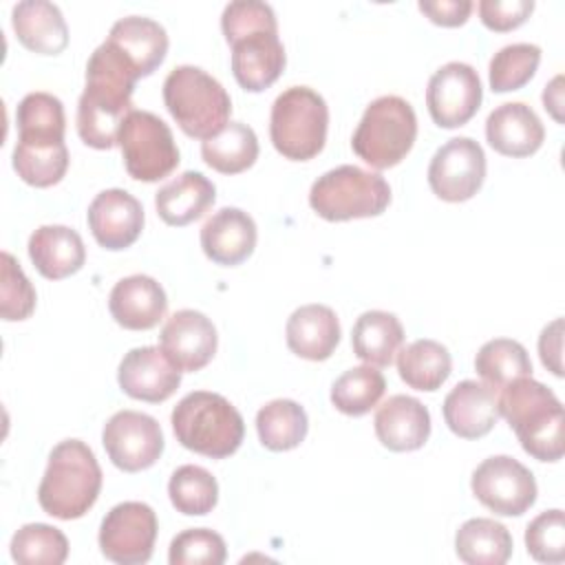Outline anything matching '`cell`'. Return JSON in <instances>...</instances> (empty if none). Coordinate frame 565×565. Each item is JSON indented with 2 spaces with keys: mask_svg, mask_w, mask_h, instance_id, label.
Returning <instances> with one entry per match:
<instances>
[{
  "mask_svg": "<svg viewBox=\"0 0 565 565\" xmlns=\"http://www.w3.org/2000/svg\"><path fill=\"white\" fill-rule=\"evenodd\" d=\"M137 71L108 44L102 42L86 64V86L77 102L79 139L97 150L117 143L119 128L132 108Z\"/></svg>",
  "mask_w": 565,
  "mask_h": 565,
  "instance_id": "6da1fadb",
  "label": "cell"
},
{
  "mask_svg": "<svg viewBox=\"0 0 565 565\" xmlns=\"http://www.w3.org/2000/svg\"><path fill=\"white\" fill-rule=\"evenodd\" d=\"M499 415L505 417L523 450L539 461H558L563 457V404L545 384L516 377L499 395Z\"/></svg>",
  "mask_w": 565,
  "mask_h": 565,
  "instance_id": "7a4b0ae2",
  "label": "cell"
},
{
  "mask_svg": "<svg viewBox=\"0 0 565 565\" xmlns=\"http://www.w3.org/2000/svg\"><path fill=\"white\" fill-rule=\"evenodd\" d=\"M99 490L102 468L95 452L82 439H64L49 455L38 503L46 514L71 521L95 505Z\"/></svg>",
  "mask_w": 565,
  "mask_h": 565,
  "instance_id": "3957f363",
  "label": "cell"
},
{
  "mask_svg": "<svg viewBox=\"0 0 565 565\" xmlns=\"http://www.w3.org/2000/svg\"><path fill=\"white\" fill-rule=\"evenodd\" d=\"M170 424L177 441L199 455L223 459L234 455L245 437L241 413L218 393H188L172 411Z\"/></svg>",
  "mask_w": 565,
  "mask_h": 565,
  "instance_id": "277c9868",
  "label": "cell"
},
{
  "mask_svg": "<svg viewBox=\"0 0 565 565\" xmlns=\"http://www.w3.org/2000/svg\"><path fill=\"white\" fill-rule=\"evenodd\" d=\"M163 104L188 137L210 139L230 124L232 99L223 84L199 66H177L163 82Z\"/></svg>",
  "mask_w": 565,
  "mask_h": 565,
  "instance_id": "5b68a950",
  "label": "cell"
},
{
  "mask_svg": "<svg viewBox=\"0 0 565 565\" xmlns=\"http://www.w3.org/2000/svg\"><path fill=\"white\" fill-rule=\"evenodd\" d=\"M417 139V117L413 106L397 95H382L373 99L353 137V152L375 170L397 166Z\"/></svg>",
  "mask_w": 565,
  "mask_h": 565,
  "instance_id": "8992f818",
  "label": "cell"
},
{
  "mask_svg": "<svg viewBox=\"0 0 565 565\" xmlns=\"http://www.w3.org/2000/svg\"><path fill=\"white\" fill-rule=\"evenodd\" d=\"M327 128V102L309 86H289L271 104L269 137L285 159H313L324 148Z\"/></svg>",
  "mask_w": 565,
  "mask_h": 565,
  "instance_id": "52a82bcc",
  "label": "cell"
},
{
  "mask_svg": "<svg viewBox=\"0 0 565 565\" xmlns=\"http://www.w3.org/2000/svg\"><path fill=\"white\" fill-rule=\"evenodd\" d=\"M391 203V185L377 172L338 166L318 177L309 190L311 210L324 221L380 216Z\"/></svg>",
  "mask_w": 565,
  "mask_h": 565,
  "instance_id": "ba28073f",
  "label": "cell"
},
{
  "mask_svg": "<svg viewBox=\"0 0 565 565\" xmlns=\"http://www.w3.org/2000/svg\"><path fill=\"white\" fill-rule=\"evenodd\" d=\"M117 143L126 172L137 181L154 183L181 161L170 126L150 110H130L119 128Z\"/></svg>",
  "mask_w": 565,
  "mask_h": 565,
  "instance_id": "9c48e42d",
  "label": "cell"
},
{
  "mask_svg": "<svg viewBox=\"0 0 565 565\" xmlns=\"http://www.w3.org/2000/svg\"><path fill=\"white\" fill-rule=\"evenodd\" d=\"M479 503L501 516H521L536 501V479L521 461L510 455L483 459L470 479Z\"/></svg>",
  "mask_w": 565,
  "mask_h": 565,
  "instance_id": "30bf717a",
  "label": "cell"
},
{
  "mask_svg": "<svg viewBox=\"0 0 565 565\" xmlns=\"http://www.w3.org/2000/svg\"><path fill=\"white\" fill-rule=\"evenodd\" d=\"M157 541V514L148 503L124 501L99 525V550L117 565L148 563Z\"/></svg>",
  "mask_w": 565,
  "mask_h": 565,
  "instance_id": "8fae6325",
  "label": "cell"
},
{
  "mask_svg": "<svg viewBox=\"0 0 565 565\" xmlns=\"http://www.w3.org/2000/svg\"><path fill=\"white\" fill-rule=\"evenodd\" d=\"M486 179L483 148L470 137H452L439 146L428 163V185L441 201L472 199Z\"/></svg>",
  "mask_w": 565,
  "mask_h": 565,
  "instance_id": "7c38bea8",
  "label": "cell"
},
{
  "mask_svg": "<svg viewBox=\"0 0 565 565\" xmlns=\"http://www.w3.org/2000/svg\"><path fill=\"white\" fill-rule=\"evenodd\" d=\"M108 459L124 472L150 468L163 452V433L152 415L139 411L115 413L102 430Z\"/></svg>",
  "mask_w": 565,
  "mask_h": 565,
  "instance_id": "4fadbf2b",
  "label": "cell"
},
{
  "mask_svg": "<svg viewBox=\"0 0 565 565\" xmlns=\"http://www.w3.org/2000/svg\"><path fill=\"white\" fill-rule=\"evenodd\" d=\"M481 99V79L466 62H448L428 79L426 106L439 128H459L468 124L477 115Z\"/></svg>",
  "mask_w": 565,
  "mask_h": 565,
  "instance_id": "5bb4252c",
  "label": "cell"
},
{
  "mask_svg": "<svg viewBox=\"0 0 565 565\" xmlns=\"http://www.w3.org/2000/svg\"><path fill=\"white\" fill-rule=\"evenodd\" d=\"M159 347L179 371L194 373L203 369L216 353V327L201 311H174L159 333Z\"/></svg>",
  "mask_w": 565,
  "mask_h": 565,
  "instance_id": "9a60e30c",
  "label": "cell"
},
{
  "mask_svg": "<svg viewBox=\"0 0 565 565\" xmlns=\"http://www.w3.org/2000/svg\"><path fill=\"white\" fill-rule=\"evenodd\" d=\"M86 218L93 238L110 252L130 247L143 230L141 203L121 188L102 190L90 201Z\"/></svg>",
  "mask_w": 565,
  "mask_h": 565,
  "instance_id": "2e32d148",
  "label": "cell"
},
{
  "mask_svg": "<svg viewBox=\"0 0 565 565\" xmlns=\"http://www.w3.org/2000/svg\"><path fill=\"white\" fill-rule=\"evenodd\" d=\"M121 391L141 402H166L181 384V371L166 358L161 347L130 349L117 369Z\"/></svg>",
  "mask_w": 565,
  "mask_h": 565,
  "instance_id": "e0dca14e",
  "label": "cell"
},
{
  "mask_svg": "<svg viewBox=\"0 0 565 565\" xmlns=\"http://www.w3.org/2000/svg\"><path fill=\"white\" fill-rule=\"evenodd\" d=\"M232 73L241 88L260 93L269 88L285 68V46L278 31H252L232 44Z\"/></svg>",
  "mask_w": 565,
  "mask_h": 565,
  "instance_id": "ac0fdd59",
  "label": "cell"
},
{
  "mask_svg": "<svg viewBox=\"0 0 565 565\" xmlns=\"http://www.w3.org/2000/svg\"><path fill=\"white\" fill-rule=\"evenodd\" d=\"M108 309L119 327L130 331H148L166 316L168 298L154 278L132 274L115 282L108 296Z\"/></svg>",
  "mask_w": 565,
  "mask_h": 565,
  "instance_id": "d6986e66",
  "label": "cell"
},
{
  "mask_svg": "<svg viewBox=\"0 0 565 565\" xmlns=\"http://www.w3.org/2000/svg\"><path fill=\"white\" fill-rule=\"evenodd\" d=\"M497 391L486 382L463 380L444 399V422L461 439L488 435L499 419Z\"/></svg>",
  "mask_w": 565,
  "mask_h": 565,
  "instance_id": "ffe728a7",
  "label": "cell"
},
{
  "mask_svg": "<svg viewBox=\"0 0 565 565\" xmlns=\"http://www.w3.org/2000/svg\"><path fill=\"white\" fill-rule=\"evenodd\" d=\"M256 223L238 207H221L201 227L203 254L223 267L247 260L256 247Z\"/></svg>",
  "mask_w": 565,
  "mask_h": 565,
  "instance_id": "44dd1931",
  "label": "cell"
},
{
  "mask_svg": "<svg viewBox=\"0 0 565 565\" xmlns=\"http://www.w3.org/2000/svg\"><path fill=\"white\" fill-rule=\"evenodd\" d=\"M375 435L393 452L422 448L430 437V413L411 395H393L375 411Z\"/></svg>",
  "mask_w": 565,
  "mask_h": 565,
  "instance_id": "7402d4cb",
  "label": "cell"
},
{
  "mask_svg": "<svg viewBox=\"0 0 565 565\" xmlns=\"http://www.w3.org/2000/svg\"><path fill=\"white\" fill-rule=\"evenodd\" d=\"M106 42L137 71L139 77L152 75L168 53V33L166 29L143 15H128L117 20Z\"/></svg>",
  "mask_w": 565,
  "mask_h": 565,
  "instance_id": "603a6c76",
  "label": "cell"
},
{
  "mask_svg": "<svg viewBox=\"0 0 565 565\" xmlns=\"http://www.w3.org/2000/svg\"><path fill=\"white\" fill-rule=\"evenodd\" d=\"M486 139L499 154L521 159L534 154L541 148L545 128L527 104L508 102L488 115Z\"/></svg>",
  "mask_w": 565,
  "mask_h": 565,
  "instance_id": "cb8c5ba5",
  "label": "cell"
},
{
  "mask_svg": "<svg viewBox=\"0 0 565 565\" xmlns=\"http://www.w3.org/2000/svg\"><path fill=\"white\" fill-rule=\"evenodd\" d=\"M287 347L298 358L322 362L331 358L340 342V322L327 305H302L298 307L285 327Z\"/></svg>",
  "mask_w": 565,
  "mask_h": 565,
  "instance_id": "d4e9b609",
  "label": "cell"
},
{
  "mask_svg": "<svg viewBox=\"0 0 565 565\" xmlns=\"http://www.w3.org/2000/svg\"><path fill=\"white\" fill-rule=\"evenodd\" d=\"M11 24L22 46L38 55H57L68 46V26L57 4L22 0L11 9Z\"/></svg>",
  "mask_w": 565,
  "mask_h": 565,
  "instance_id": "484cf974",
  "label": "cell"
},
{
  "mask_svg": "<svg viewBox=\"0 0 565 565\" xmlns=\"http://www.w3.org/2000/svg\"><path fill=\"white\" fill-rule=\"evenodd\" d=\"M29 258L49 280H62L82 269L86 247L82 236L66 225H42L29 236Z\"/></svg>",
  "mask_w": 565,
  "mask_h": 565,
  "instance_id": "4316f807",
  "label": "cell"
},
{
  "mask_svg": "<svg viewBox=\"0 0 565 565\" xmlns=\"http://www.w3.org/2000/svg\"><path fill=\"white\" fill-rule=\"evenodd\" d=\"M216 201L214 183L201 172L185 170L154 194V207L163 223L183 227L199 221Z\"/></svg>",
  "mask_w": 565,
  "mask_h": 565,
  "instance_id": "83f0119b",
  "label": "cell"
},
{
  "mask_svg": "<svg viewBox=\"0 0 565 565\" xmlns=\"http://www.w3.org/2000/svg\"><path fill=\"white\" fill-rule=\"evenodd\" d=\"M404 342V327L395 313L364 311L351 331L353 353L371 366H388Z\"/></svg>",
  "mask_w": 565,
  "mask_h": 565,
  "instance_id": "f1b7e54d",
  "label": "cell"
},
{
  "mask_svg": "<svg viewBox=\"0 0 565 565\" xmlns=\"http://www.w3.org/2000/svg\"><path fill=\"white\" fill-rule=\"evenodd\" d=\"M455 552L468 565H503L512 556V534L494 519H468L455 534Z\"/></svg>",
  "mask_w": 565,
  "mask_h": 565,
  "instance_id": "f546056e",
  "label": "cell"
},
{
  "mask_svg": "<svg viewBox=\"0 0 565 565\" xmlns=\"http://www.w3.org/2000/svg\"><path fill=\"white\" fill-rule=\"evenodd\" d=\"M452 371L448 349L437 340H415L397 353V373L415 391H437Z\"/></svg>",
  "mask_w": 565,
  "mask_h": 565,
  "instance_id": "4dcf8cb0",
  "label": "cell"
},
{
  "mask_svg": "<svg viewBox=\"0 0 565 565\" xmlns=\"http://www.w3.org/2000/svg\"><path fill=\"white\" fill-rule=\"evenodd\" d=\"M203 161L221 174H238L258 159V137L243 121H230L218 135L201 143Z\"/></svg>",
  "mask_w": 565,
  "mask_h": 565,
  "instance_id": "1f68e13d",
  "label": "cell"
},
{
  "mask_svg": "<svg viewBox=\"0 0 565 565\" xmlns=\"http://www.w3.org/2000/svg\"><path fill=\"white\" fill-rule=\"evenodd\" d=\"M256 430L267 450L285 452L305 441L309 419L298 402L271 399L256 413Z\"/></svg>",
  "mask_w": 565,
  "mask_h": 565,
  "instance_id": "d6a6232c",
  "label": "cell"
},
{
  "mask_svg": "<svg viewBox=\"0 0 565 565\" xmlns=\"http://www.w3.org/2000/svg\"><path fill=\"white\" fill-rule=\"evenodd\" d=\"M13 170L33 188L60 183L68 170V150L64 141H15Z\"/></svg>",
  "mask_w": 565,
  "mask_h": 565,
  "instance_id": "836d02e7",
  "label": "cell"
},
{
  "mask_svg": "<svg viewBox=\"0 0 565 565\" xmlns=\"http://www.w3.org/2000/svg\"><path fill=\"white\" fill-rule=\"evenodd\" d=\"M475 371L497 393L516 377L532 375V362L525 347L510 338L488 340L475 358Z\"/></svg>",
  "mask_w": 565,
  "mask_h": 565,
  "instance_id": "e575fe53",
  "label": "cell"
},
{
  "mask_svg": "<svg viewBox=\"0 0 565 565\" xmlns=\"http://www.w3.org/2000/svg\"><path fill=\"white\" fill-rule=\"evenodd\" d=\"M18 139L22 141H64V106L51 93H29L15 113Z\"/></svg>",
  "mask_w": 565,
  "mask_h": 565,
  "instance_id": "d590c367",
  "label": "cell"
},
{
  "mask_svg": "<svg viewBox=\"0 0 565 565\" xmlns=\"http://www.w3.org/2000/svg\"><path fill=\"white\" fill-rule=\"evenodd\" d=\"M384 391L386 380L382 371H377L371 364L353 366L333 382L331 404L349 417H360L377 406Z\"/></svg>",
  "mask_w": 565,
  "mask_h": 565,
  "instance_id": "8d00e7d4",
  "label": "cell"
},
{
  "mask_svg": "<svg viewBox=\"0 0 565 565\" xmlns=\"http://www.w3.org/2000/svg\"><path fill=\"white\" fill-rule=\"evenodd\" d=\"M168 494L177 512L188 516H203L212 512L218 501V483L210 470L185 463L172 472L168 481Z\"/></svg>",
  "mask_w": 565,
  "mask_h": 565,
  "instance_id": "74e56055",
  "label": "cell"
},
{
  "mask_svg": "<svg viewBox=\"0 0 565 565\" xmlns=\"http://www.w3.org/2000/svg\"><path fill=\"white\" fill-rule=\"evenodd\" d=\"M11 558L20 565H62L68 556L66 536L46 523H26L11 539Z\"/></svg>",
  "mask_w": 565,
  "mask_h": 565,
  "instance_id": "f35d334b",
  "label": "cell"
},
{
  "mask_svg": "<svg viewBox=\"0 0 565 565\" xmlns=\"http://www.w3.org/2000/svg\"><path fill=\"white\" fill-rule=\"evenodd\" d=\"M541 49L530 42H516L499 49L488 66V82L494 93L523 88L536 73Z\"/></svg>",
  "mask_w": 565,
  "mask_h": 565,
  "instance_id": "ab89813d",
  "label": "cell"
},
{
  "mask_svg": "<svg viewBox=\"0 0 565 565\" xmlns=\"http://www.w3.org/2000/svg\"><path fill=\"white\" fill-rule=\"evenodd\" d=\"M227 558L225 541L207 527H192L177 534L170 543V565H221Z\"/></svg>",
  "mask_w": 565,
  "mask_h": 565,
  "instance_id": "60d3db41",
  "label": "cell"
},
{
  "mask_svg": "<svg viewBox=\"0 0 565 565\" xmlns=\"http://www.w3.org/2000/svg\"><path fill=\"white\" fill-rule=\"evenodd\" d=\"M527 554L539 563L565 561V519L563 510L554 508L541 512L525 527Z\"/></svg>",
  "mask_w": 565,
  "mask_h": 565,
  "instance_id": "b9f144b4",
  "label": "cell"
},
{
  "mask_svg": "<svg viewBox=\"0 0 565 565\" xmlns=\"http://www.w3.org/2000/svg\"><path fill=\"white\" fill-rule=\"evenodd\" d=\"M35 309V289L24 276L20 263L2 252V305L0 313L4 320H26Z\"/></svg>",
  "mask_w": 565,
  "mask_h": 565,
  "instance_id": "7bdbcfd3",
  "label": "cell"
},
{
  "mask_svg": "<svg viewBox=\"0 0 565 565\" xmlns=\"http://www.w3.org/2000/svg\"><path fill=\"white\" fill-rule=\"evenodd\" d=\"M221 29L223 35L227 40V44H232L234 40H238L245 33L252 31H278V22H276V13L267 2L260 0H234L230 4H225L223 15H221Z\"/></svg>",
  "mask_w": 565,
  "mask_h": 565,
  "instance_id": "ee69618b",
  "label": "cell"
},
{
  "mask_svg": "<svg viewBox=\"0 0 565 565\" xmlns=\"http://www.w3.org/2000/svg\"><path fill=\"white\" fill-rule=\"evenodd\" d=\"M477 9H479L481 22L490 31L505 33L521 26L530 18V13L534 11V2L532 0H481Z\"/></svg>",
  "mask_w": 565,
  "mask_h": 565,
  "instance_id": "f6af8a7d",
  "label": "cell"
},
{
  "mask_svg": "<svg viewBox=\"0 0 565 565\" xmlns=\"http://www.w3.org/2000/svg\"><path fill=\"white\" fill-rule=\"evenodd\" d=\"M419 11L439 26H459L468 20L475 4L470 0H419Z\"/></svg>",
  "mask_w": 565,
  "mask_h": 565,
  "instance_id": "bcb514c9",
  "label": "cell"
},
{
  "mask_svg": "<svg viewBox=\"0 0 565 565\" xmlns=\"http://www.w3.org/2000/svg\"><path fill=\"white\" fill-rule=\"evenodd\" d=\"M563 318L552 320L539 335V355L547 371H552L556 377L563 375Z\"/></svg>",
  "mask_w": 565,
  "mask_h": 565,
  "instance_id": "7dc6e473",
  "label": "cell"
},
{
  "mask_svg": "<svg viewBox=\"0 0 565 565\" xmlns=\"http://www.w3.org/2000/svg\"><path fill=\"white\" fill-rule=\"evenodd\" d=\"M563 77L556 75L543 90V106L545 110H550V115L563 124Z\"/></svg>",
  "mask_w": 565,
  "mask_h": 565,
  "instance_id": "c3c4849f",
  "label": "cell"
}]
</instances>
